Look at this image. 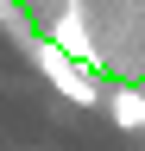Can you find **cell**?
Masks as SVG:
<instances>
[{
  "mask_svg": "<svg viewBox=\"0 0 145 151\" xmlns=\"http://www.w3.org/2000/svg\"><path fill=\"white\" fill-rule=\"evenodd\" d=\"M25 50H32L38 76H44V82L63 94V101H76V107H107V88L95 82V69H88L82 57H69V50L57 44V38H32Z\"/></svg>",
  "mask_w": 145,
  "mask_h": 151,
  "instance_id": "cell-1",
  "label": "cell"
},
{
  "mask_svg": "<svg viewBox=\"0 0 145 151\" xmlns=\"http://www.w3.org/2000/svg\"><path fill=\"white\" fill-rule=\"evenodd\" d=\"M107 113H114L120 132H145V88H114L107 94Z\"/></svg>",
  "mask_w": 145,
  "mask_h": 151,
  "instance_id": "cell-2",
  "label": "cell"
}]
</instances>
